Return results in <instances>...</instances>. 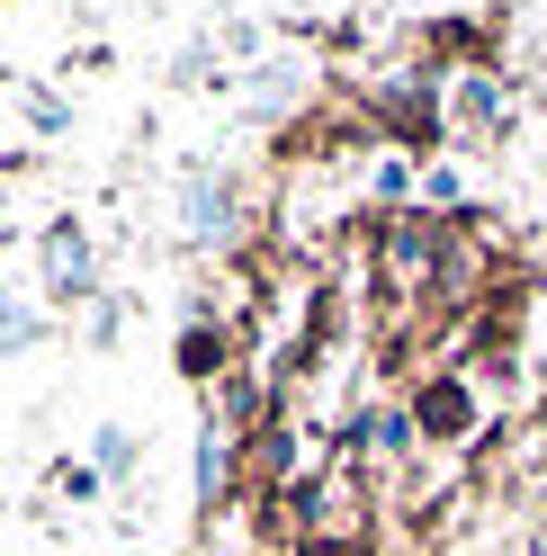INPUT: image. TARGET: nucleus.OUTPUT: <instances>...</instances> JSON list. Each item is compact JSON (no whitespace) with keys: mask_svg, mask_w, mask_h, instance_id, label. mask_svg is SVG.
<instances>
[{"mask_svg":"<svg viewBox=\"0 0 547 556\" xmlns=\"http://www.w3.org/2000/svg\"><path fill=\"white\" fill-rule=\"evenodd\" d=\"M46 288H54V296H90V233H81L73 216L46 233Z\"/></svg>","mask_w":547,"mask_h":556,"instance_id":"obj_1","label":"nucleus"},{"mask_svg":"<svg viewBox=\"0 0 547 556\" xmlns=\"http://www.w3.org/2000/svg\"><path fill=\"white\" fill-rule=\"evenodd\" d=\"M225 206H233L225 180H207V170H198V180L180 189V225H189V242H225V225H233Z\"/></svg>","mask_w":547,"mask_h":556,"instance_id":"obj_2","label":"nucleus"},{"mask_svg":"<svg viewBox=\"0 0 547 556\" xmlns=\"http://www.w3.org/2000/svg\"><path fill=\"white\" fill-rule=\"evenodd\" d=\"M359 431H368L378 458H404V448H414V413H359Z\"/></svg>","mask_w":547,"mask_h":556,"instance_id":"obj_3","label":"nucleus"},{"mask_svg":"<svg viewBox=\"0 0 547 556\" xmlns=\"http://www.w3.org/2000/svg\"><path fill=\"white\" fill-rule=\"evenodd\" d=\"M225 494V431L207 422V431H198V503H216Z\"/></svg>","mask_w":547,"mask_h":556,"instance_id":"obj_4","label":"nucleus"},{"mask_svg":"<svg viewBox=\"0 0 547 556\" xmlns=\"http://www.w3.org/2000/svg\"><path fill=\"white\" fill-rule=\"evenodd\" d=\"M90 467H99V476H126V467H135V431L109 422V431H99V448H90Z\"/></svg>","mask_w":547,"mask_h":556,"instance_id":"obj_5","label":"nucleus"},{"mask_svg":"<svg viewBox=\"0 0 547 556\" xmlns=\"http://www.w3.org/2000/svg\"><path fill=\"white\" fill-rule=\"evenodd\" d=\"M46 324L27 315V305H10V288H0V341H10V351H27V341H37Z\"/></svg>","mask_w":547,"mask_h":556,"instance_id":"obj_6","label":"nucleus"}]
</instances>
